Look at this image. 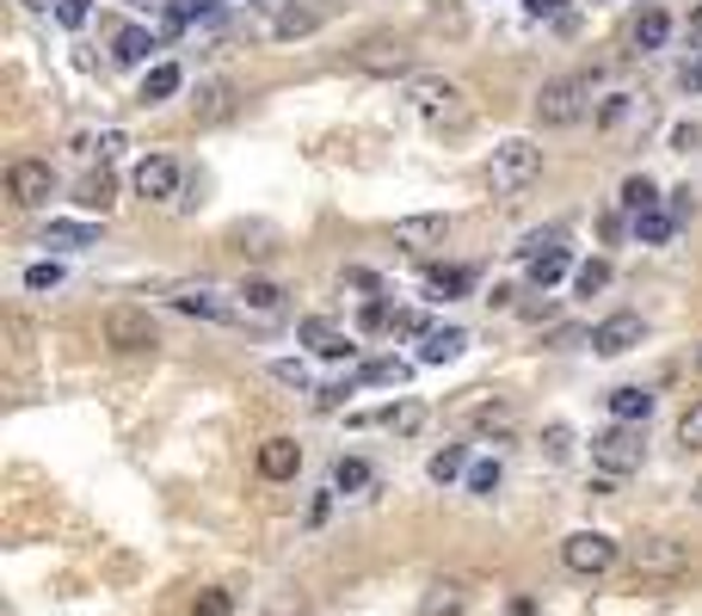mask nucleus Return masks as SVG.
I'll return each instance as SVG.
<instances>
[{"label": "nucleus", "mask_w": 702, "mask_h": 616, "mask_svg": "<svg viewBox=\"0 0 702 616\" xmlns=\"http://www.w3.org/2000/svg\"><path fill=\"white\" fill-rule=\"evenodd\" d=\"M352 68L376 75V80H394V75H413V68H420V50L406 44V37H394V31H376V37H364V44L352 50Z\"/></svg>", "instance_id": "obj_6"}, {"label": "nucleus", "mask_w": 702, "mask_h": 616, "mask_svg": "<svg viewBox=\"0 0 702 616\" xmlns=\"http://www.w3.org/2000/svg\"><path fill=\"white\" fill-rule=\"evenodd\" d=\"M111 204H118V179H111V167L87 173V179L75 185V210H87V216H105Z\"/></svg>", "instance_id": "obj_20"}, {"label": "nucleus", "mask_w": 702, "mask_h": 616, "mask_svg": "<svg viewBox=\"0 0 702 616\" xmlns=\"http://www.w3.org/2000/svg\"><path fill=\"white\" fill-rule=\"evenodd\" d=\"M640 457H647V438H640V426H623V419H616L610 431H598V438H592V462L604 469V475H635Z\"/></svg>", "instance_id": "obj_8"}, {"label": "nucleus", "mask_w": 702, "mask_h": 616, "mask_svg": "<svg viewBox=\"0 0 702 616\" xmlns=\"http://www.w3.org/2000/svg\"><path fill=\"white\" fill-rule=\"evenodd\" d=\"M475 431H512V407L505 400H481L475 407Z\"/></svg>", "instance_id": "obj_43"}, {"label": "nucleus", "mask_w": 702, "mask_h": 616, "mask_svg": "<svg viewBox=\"0 0 702 616\" xmlns=\"http://www.w3.org/2000/svg\"><path fill=\"white\" fill-rule=\"evenodd\" d=\"M567 265H573V260H567V246H561V241H555V246H543V253L531 260V284H536V290H548V284H561V277H567Z\"/></svg>", "instance_id": "obj_30"}, {"label": "nucleus", "mask_w": 702, "mask_h": 616, "mask_svg": "<svg viewBox=\"0 0 702 616\" xmlns=\"http://www.w3.org/2000/svg\"><path fill=\"white\" fill-rule=\"evenodd\" d=\"M80 148L93 154L99 167H111V161H118V154L130 148V136H124V130H99V136H80Z\"/></svg>", "instance_id": "obj_39"}, {"label": "nucleus", "mask_w": 702, "mask_h": 616, "mask_svg": "<svg viewBox=\"0 0 702 616\" xmlns=\"http://www.w3.org/2000/svg\"><path fill=\"white\" fill-rule=\"evenodd\" d=\"M604 284H610V260H586V265L573 272V290H579V296H598Z\"/></svg>", "instance_id": "obj_41"}, {"label": "nucleus", "mask_w": 702, "mask_h": 616, "mask_svg": "<svg viewBox=\"0 0 702 616\" xmlns=\"http://www.w3.org/2000/svg\"><path fill=\"white\" fill-rule=\"evenodd\" d=\"M678 87H684L690 99H697V92H702V62H684V75H678Z\"/></svg>", "instance_id": "obj_53"}, {"label": "nucleus", "mask_w": 702, "mask_h": 616, "mask_svg": "<svg viewBox=\"0 0 702 616\" xmlns=\"http://www.w3.org/2000/svg\"><path fill=\"white\" fill-rule=\"evenodd\" d=\"M671 229H678V216H671V210H640L635 216V241L640 246H666Z\"/></svg>", "instance_id": "obj_33"}, {"label": "nucleus", "mask_w": 702, "mask_h": 616, "mask_svg": "<svg viewBox=\"0 0 702 616\" xmlns=\"http://www.w3.org/2000/svg\"><path fill=\"white\" fill-rule=\"evenodd\" d=\"M186 87V68H179V62H155V68H148V75H142V106H167L172 92Z\"/></svg>", "instance_id": "obj_23"}, {"label": "nucleus", "mask_w": 702, "mask_h": 616, "mask_svg": "<svg viewBox=\"0 0 702 616\" xmlns=\"http://www.w3.org/2000/svg\"><path fill=\"white\" fill-rule=\"evenodd\" d=\"M524 13H531V19H561L567 0H524Z\"/></svg>", "instance_id": "obj_52"}, {"label": "nucleus", "mask_w": 702, "mask_h": 616, "mask_svg": "<svg viewBox=\"0 0 702 616\" xmlns=\"http://www.w3.org/2000/svg\"><path fill=\"white\" fill-rule=\"evenodd\" d=\"M592 111H598L592 75H555L536 92V123H543V130H573V123H586Z\"/></svg>", "instance_id": "obj_2"}, {"label": "nucleus", "mask_w": 702, "mask_h": 616, "mask_svg": "<svg viewBox=\"0 0 702 616\" xmlns=\"http://www.w3.org/2000/svg\"><path fill=\"white\" fill-rule=\"evenodd\" d=\"M358 321H364V333H382V327H389V302H382V296H370Z\"/></svg>", "instance_id": "obj_49"}, {"label": "nucleus", "mask_w": 702, "mask_h": 616, "mask_svg": "<svg viewBox=\"0 0 702 616\" xmlns=\"http://www.w3.org/2000/svg\"><path fill=\"white\" fill-rule=\"evenodd\" d=\"M394 333H432V327H425V315H420V308H401V315H394Z\"/></svg>", "instance_id": "obj_51"}, {"label": "nucleus", "mask_w": 702, "mask_h": 616, "mask_svg": "<svg viewBox=\"0 0 702 616\" xmlns=\"http://www.w3.org/2000/svg\"><path fill=\"white\" fill-rule=\"evenodd\" d=\"M167 308H179V315H191V321H216V327H234L247 308L229 302L222 290H210V284H179V290H167Z\"/></svg>", "instance_id": "obj_9"}, {"label": "nucleus", "mask_w": 702, "mask_h": 616, "mask_svg": "<svg viewBox=\"0 0 702 616\" xmlns=\"http://www.w3.org/2000/svg\"><path fill=\"white\" fill-rule=\"evenodd\" d=\"M234 111H241V87H234V80H203L198 92H191V118L198 123H229Z\"/></svg>", "instance_id": "obj_13"}, {"label": "nucleus", "mask_w": 702, "mask_h": 616, "mask_svg": "<svg viewBox=\"0 0 702 616\" xmlns=\"http://www.w3.org/2000/svg\"><path fill=\"white\" fill-rule=\"evenodd\" d=\"M99 333H105L111 352H124V358H142V352H155L160 345V321L148 315V308H136V302H111L105 321H99Z\"/></svg>", "instance_id": "obj_4"}, {"label": "nucleus", "mask_w": 702, "mask_h": 616, "mask_svg": "<svg viewBox=\"0 0 702 616\" xmlns=\"http://www.w3.org/2000/svg\"><path fill=\"white\" fill-rule=\"evenodd\" d=\"M543 457L548 462H567V457H573V431H567V426H548L543 431Z\"/></svg>", "instance_id": "obj_45"}, {"label": "nucleus", "mask_w": 702, "mask_h": 616, "mask_svg": "<svg viewBox=\"0 0 702 616\" xmlns=\"http://www.w3.org/2000/svg\"><path fill=\"white\" fill-rule=\"evenodd\" d=\"M124 7H155V0H124Z\"/></svg>", "instance_id": "obj_57"}, {"label": "nucleus", "mask_w": 702, "mask_h": 616, "mask_svg": "<svg viewBox=\"0 0 702 616\" xmlns=\"http://www.w3.org/2000/svg\"><path fill=\"white\" fill-rule=\"evenodd\" d=\"M671 216H697V191H690V185L684 191H671Z\"/></svg>", "instance_id": "obj_54"}, {"label": "nucleus", "mask_w": 702, "mask_h": 616, "mask_svg": "<svg viewBox=\"0 0 702 616\" xmlns=\"http://www.w3.org/2000/svg\"><path fill=\"white\" fill-rule=\"evenodd\" d=\"M690 364H697V376H702V345H697V352H690Z\"/></svg>", "instance_id": "obj_56"}, {"label": "nucleus", "mask_w": 702, "mask_h": 616, "mask_svg": "<svg viewBox=\"0 0 702 616\" xmlns=\"http://www.w3.org/2000/svg\"><path fill=\"white\" fill-rule=\"evenodd\" d=\"M155 50H160V37H155V31H142V25H130V31H118V37H111V62H124V68L148 62Z\"/></svg>", "instance_id": "obj_28"}, {"label": "nucleus", "mask_w": 702, "mask_h": 616, "mask_svg": "<svg viewBox=\"0 0 702 616\" xmlns=\"http://www.w3.org/2000/svg\"><path fill=\"white\" fill-rule=\"evenodd\" d=\"M647 414H654V388H640V383L610 388V419H623V426H647Z\"/></svg>", "instance_id": "obj_21"}, {"label": "nucleus", "mask_w": 702, "mask_h": 616, "mask_svg": "<svg viewBox=\"0 0 702 616\" xmlns=\"http://www.w3.org/2000/svg\"><path fill=\"white\" fill-rule=\"evenodd\" d=\"M468 284H475L468 265H425V296L432 302H456V296H468Z\"/></svg>", "instance_id": "obj_22"}, {"label": "nucleus", "mask_w": 702, "mask_h": 616, "mask_svg": "<svg viewBox=\"0 0 702 616\" xmlns=\"http://www.w3.org/2000/svg\"><path fill=\"white\" fill-rule=\"evenodd\" d=\"M297 333H302V345H309L314 358H352V352H358V345H352V333H339L327 315H309Z\"/></svg>", "instance_id": "obj_17"}, {"label": "nucleus", "mask_w": 702, "mask_h": 616, "mask_svg": "<svg viewBox=\"0 0 702 616\" xmlns=\"http://www.w3.org/2000/svg\"><path fill=\"white\" fill-rule=\"evenodd\" d=\"M44 246H56V253H87V246H99V222H44Z\"/></svg>", "instance_id": "obj_25"}, {"label": "nucleus", "mask_w": 702, "mask_h": 616, "mask_svg": "<svg viewBox=\"0 0 702 616\" xmlns=\"http://www.w3.org/2000/svg\"><path fill=\"white\" fill-rule=\"evenodd\" d=\"M321 7H283L278 19H271V37H278V44H297V37H314V31H321Z\"/></svg>", "instance_id": "obj_26"}, {"label": "nucleus", "mask_w": 702, "mask_h": 616, "mask_svg": "<svg viewBox=\"0 0 702 616\" xmlns=\"http://www.w3.org/2000/svg\"><path fill=\"white\" fill-rule=\"evenodd\" d=\"M358 487H370V462H364V457H339V462H333V493H358Z\"/></svg>", "instance_id": "obj_38"}, {"label": "nucleus", "mask_w": 702, "mask_h": 616, "mask_svg": "<svg viewBox=\"0 0 702 616\" xmlns=\"http://www.w3.org/2000/svg\"><path fill=\"white\" fill-rule=\"evenodd\" d=\"M376 426H389L394 438H413V431L425 426V407H420V400H389V407L376 414Z\"/></svg>", "instance_id": "obj_29"}, {"label": "nucleus", "mask_w": 702, "mask_h": 616, "mask_svg": "<svg viewBox=\"0 0 702 616\" xmlns=\"http://www.w3.org/2000/svg\"><path fill=\"white\" fill-rule=\"evenodd\" d=\"M63 265H56V260H32V265H25V277H19V284H25V290H32V296H44V290H63Z\"/></svg>", "instance_id": "obj_37"}, {"label": "nucleus", "mask_w": 702, "mask_h": 616, "mask_svg": "<svg viewBox=\"0 0 702 616\" xmlns=\"http://www.w3.org/2000/svg\"><path fill=\"white\" fill-rule=\"evenodd\" d=\"M271 376H278L283 388H309V364H302V358H278V364H271Z\"/></svg>", "instance_id": "obj_46"}, {"label": "nucleus", "mask_w": 702, "mask_h": 616, "mask_svg": "<svg viewBox=\"0 0 702 616\" xmlns=\"http://www.w3.org/2000/svg\"><path fill=\"white\" fill-rule=\"evenodd\" d=\"M229 241L241 246V253H253V260H271V253H278V229H266V222H241Z\"/></svg>", "instance_id": "obj_31"}, {"label": "nucleus", "mask_w": 702, "mask_h": 616, "mask_svg": "<svg viewBox=\"0 0 702 616\" xmlns=\"http://www.w3.org/2000/svg\"><path fill=\"white\" fill-rule=\"evenodd\" d=\"M253 469H259V475L266 481H297V469H302V444L297 438H266V444H259V457H253Z\"/></svg>", "instance_id": "obj_14"}, {"label": "nucleus", "mask_w": 702, "mask_h": 616, "mask_svg": "<svg viewBox=\"0 0 702 616\" xmlns=\"http://www.w3.org/2000/svg\"><path fill=\"white\" fill-rule=\"evenodd\" d=\"M666 37H671V13L666 7H647L635 19V50H666Z\"/></svg>", "instance_id": "obj_32"}, {"label": "nucleus", "mask_w": 702, "mask_h": 616, "mask_svg": "<svg viewBox=\"0 0 702 616\" xmlns=\"http://www.w3.org/2000/svg\"><path fill=\"white\" fill-rule=\"evenodd\" d=\"M450 241V216H401L394 222V246H413V253H425V246H444Z\"/></svg>", "instance_id": "obj_15"}, {"label": "nucleus", "mask_w": 702, "mask_h": 616, "mask_svg": "<svg viewBox=\"0 0 702 616\" xmlns=\"http://www.w3.org/2000/svg\"><path fill=\"white\" fill-rule=\"evenodd\" d=\"M678 444L702 457V400H690L684 414H678Z\"/></svg>", "instance_id": "obj_42"}, {"label": "nucleus", "mask_w": 702, "mask_h": 616, "mask_svg": "<svg viewBox=\"0 0 702 616\" xmlns=\"http://www.w3.org/2000/svg\"><path fill=\"white\" fill-rule=\"evenodd\" d=\"M628 573L635 580H678V573H690V542L647 530V537L628 542Z\"/></svg>", "instance_id": "obj_5"}, {"label": "nucleus", "mask_w": 702, "mask_h": 616, "mask_svg": "<svg viewBox=\"0 0 702 616\" xmlns=\"http://www.w3.org/2000/svg\"><path fill=\"white\" fill-rule=\"evenodd\" d=\"M468 610V580H432L420 598V616H463Z\"/></svg>", "instance_id": "obj_19"}, {"label": "nucleus", "mask_w": 702, "mask_h": 616, "mask_svg": "<svg viewBox=\"0 0 702 616\" xmlns=\"http://www.w3.org/2000/svg\"><path fill=\"white\" fill-rule=\"evenodd\" d=\"M7 198H13L19 210H44V204L56 198L49 161H13V167H7Z\"/></svg>", "instance_id": "obj_11"}, {"label": "nucleus", "mask_w": 702, "mask_h": 616, "mask_svg": "<svg viewBox=\"0 0 702 616\" xmlns=\"http://www.w3.org/2000/svg\"><path fill=\"white\" fill-rule=\"evenodd\" d=\"M87 13H93V0H56V19H63L68 31L87 25Z\"/></svg>", "instance_id": "obj_48"}, {"label": "nucleus", "mask_w": 702, "mask_h": 616, "mask_svg": "<svg viewBox=\"0 0 702 616\" xmlns=\"http://www.w3.org/2000/svg\"><path fill=\"white\" fill-rule=\"evenodd\" d=\"M690 37L702 44V7H690Z\"/></svg>", "instance_id": "obj_55"}, {"label": "nucleus", "mask_w": 702, "mask_h": 616, "mask_svg": "<svg viewBox=\"0 0 702 616\" xmlns=\"http://www.w3.org/2000/svg\"><path fill=\"white\" fill-rule=\"evenodd\" d=\"M468 352V333L463 327H432L420 345V364H456V358Z\"/></svg>", "instance_id": "obj_27"}, {"label": "nucleus", "mask_w": 702, "mask_h": 616, "mask_svg": "<svg viewBox=\"0 0 702 616\" xmlns=\"http://www.w3.org/2000/svg\"><path fill=\"white\" fill-rule=\"evenodd\" d=\"M191 616H234V598L222 592V585H210V592H198V604H191Z\"/></svg>", "instance_id": "obj_44"}, {"label": "nucleus", "mask_w": 702, "mask_h": 616, "mask_svg": "<svg viewBox=\"0 0 702 616\" xmlns=\"http://www.w3.org/2000/svg\"><path fill=\"white\" fill-rule=\"evenodd\" d=\"M640 339H647V321H640L635 308H616V315H604V321L592 327V352L598 358H623V352H635Z\"/></svg>", "instance_id": "obj_12"}, {"label": "nucleus", "mask_w": 702, "mask_h": 616, "mask_svg": "<svg viewBox=\"0 0 702 616\" xmlns=\"http://www.w3.org/2000/svg\"><path fill=\"white\" fill-rule=\"evenodd\" d=\"M500 457H487V462H475V469H468V493H475V499H493V487H500Z\"/></svg>", "instance_id": "obj_40"}, {"label": "nucleus", "mask_w": 702, "mask_h": 616, "mask_svg": "<svg viewBox=\"0 0 702 616\" xmlns=\"http://www.w3.org/2000/svg\"><path fill=\"white\" fill-rule=\"evenodd\" d=\"M425 25L444 31V37H468V13L456 0H432V7H425Z\"/></svg>", "instance_id": "obj_35"}, {"label": "nucleus", "mask_w": 702, "mask_h": 616, "mask_svg": "<svg viewBox=\"0 0 702 616\" xmlns=\"http://www.w3.org/2000/svg\"><path fill=\"white\" fill-rule=\"evenodd\" d=\"M598 130H628V123H647V92H610V99H598Z\"/></svg>", "instance_id": "obj_16"}, {"label": "nucleus", "mask_w": 702, "mask_h": 616, "mask_svg": "<svg viewBox=\"0 0 702 616\" xmlns=\"http://www.w3.org/2000/svg\"><path fill=\"white\" fill-rule=\"evenodd\" d=\"M536 185H543V148H536L531 136L500 142V148H493V161H487V191H493V204L531 198Z\"/></svg>", "instance_id": "obj_1"}, {"label": "nucleus", "mask_w": 702, "mask_h": 616, "mask_svg": "<svg viewBox=\"0 0 702 616\" xmlns=\"http://www.w3.org/2000/svg\"><path fill=\"white\" fill-rule=\"evenodd\" d=\"M616 561H623V549H616V537H604V530H573V537L561 542V568L579 573V580H604Z\"/></svg>", "instance_id": "obj_7"}, {"label": "nucleus", "mask_w": 702, "mask_h": 616, "mask_svg": "<svg viewBox=\"0 0 702 616\" xmlns=\"http://www.w3.org/2000/svg\"><path fill=\"white\" fill-rule=\"evenodd\" d=\"M130 185H136V198L167 204V198H179V185H186V167H179L172 154H142L136 173H130Z\"/></svg>", "instance_id": "obj_10"}, {"label": "nucleus", "mask_w": 702, "mask_h": 616, "mask_svg": "<svg viewBox=\"0 0 702 616\" xmlns=\"http://www.w3.org/2000/svg\"><path fill=\"white\" fill-rule=\"evenodd\" d=\"M266 616H309V598H297V592H278V598L266 604Z\"/></svg>", "instance_id": "obj_50"}, {"label": "nucleus", "mask_w": 702, "mask_h": 616, "mask_svg": "<svg viewBox=\"0 0 702 616\" xmlns=\"http://www.w3.org/2000/svg\"><path fill=\"white\" fill-rule=\"evenodd\" d=\"M406 106L420 111L432 130H468V92L444 75H413L406 80Z\"/></svg>", "instance_id": "obj_3"}, {"label": "nucleus", "mask_w": 702, "mask_h": 616, "mask_svg": "<svg viewBox=\"0 0 702 616\" xmlns=\"http://www.w3.org/2000/svg\"><path fill=\"white\" fill-rule=\"evenodd\" d=\"M463 469H468V444H444L432 462H425V475H432L437 487H450V481L463 475Z\"/></svg>", "instance_id": "obj_34"}, {"label": "nucleus", "mask_w": 702, "mask_h": 616, "mask_svg": "<svg viewBox=\"0 0 702 616\" xmlns=\"http://www.w3.org/2000/svg\"><path fill=\"white\" fill-rule=\"evenodd\" d=\"M406 364L401 358H376V364H364V383H401Z\"/></svg>", "instance_id": "obj_47"}, {"label": "nucleus", "mask_w": 702, "mask_h": 616, "mask_svg": "<svg viewBox=\"0 0 702 616\" xmlns=\"http://www.w3.org/2000/svg\"><path fill=\"white\" fill-rule=\"evenodd\" d=\"M216 7L222 0H167V7H160V25H167V37H179V31L203 25V19H216Z\"/></svg>", "instance_id": "obj_24"}, {"label": "nucleus", "mask_w": 702, "mask_h": 616, "mask_svg": "<svg viewBox=\"0 0 702 616\" xmlns=\"http://www.w3.org/2000/svg\"><path fill=\"white\" fill-rule=\"evenodd\" d=\"M234 302L247 308L253 321H278V315H283V290L271 284V277H247V284L234 290Z\"/></svg>", "instance_id": "obj_18"}, {"label": "nucleus", "mask_w": 702, "mask_h": 616, "mask_svg": "<svg viewBox=\"0 0 702 616\" xmlns=\"http://www.w3.org/2000/svg\"><path fill=\"white\" fill-rule=\"evenodd\" d=\"M623 210H628V216H640V210H659V185L647 179V173L623 179Z\"/></svg>", "instance_id": "obj_36"}]
</instances>
